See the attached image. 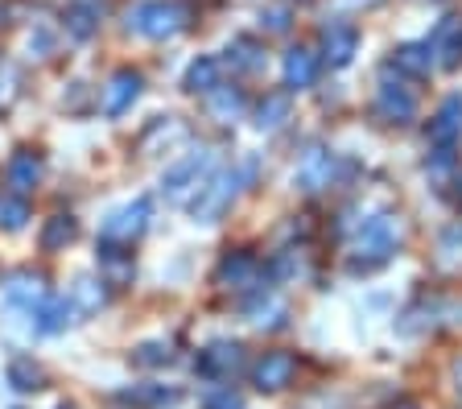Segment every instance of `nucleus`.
I'll return each instance as SVG.
<instances>
[{
  "label": "nucleus",
  "mask_w": 462,
  "mask_h": 409,
  "mask_svg": "<svg viewBox=\"0 0 462 409\" xmlns=\"http://www.w3.org/2000/svg\"><path fill=\"white\" fill-rule=\"evenodd\" d=\"M396 409H417V405H396Z\"/></svg>",
  "instance_id": "nucleus-37"
},
{
  "label": "nucleus",
  "mask_w": 462,
  "mask_h": 409,
  "mask_svg": "<svg viewBox=\"0 0 462 409\" xmlns=\"http://www.w3.org/2000/svg\"><path fill=\"white\" fill-rule=\"evenodd\" d=\"M260 277H264V265L252 253H227L219 261V269H215V285L227 293H256Z\"/></svg>",
  "instance_id": "nucleus-6"
},
{
  "label": "nucleus",
  "mask_w": 462,
  "mask_h": 409,
  "mask_svg": "<svg viewBox=\"0 0 462 409\" xmlns=\"http://www.w3.org/2000/svg\"><path fill=\"white\" fill-rule=\"evenodd\" d=\"M433 59H438V67L454 70L462 67V21L458 17H446L442 25H438V33H433Z\"/></svg>",
  "instance_id": "nucleus-14"
},
{
  "label": "nucleus",
  "mask_w": 462,
  "mask_h": 409,
  "mask_svg": "<svg viewBox=\"0 0 462 409\" xmlns=\"http://www.w3.org/2000/svg\"><path fill=\"white\" fill-rule=\"evenodd\" d=\"M5 380L17 393H38V389H46V368L33 356H13L9 368H5Z\"/></svg>",
  "instance_id": "nucleus-22"
},
{
  "label": "nucleus",
  "mask_w": 462,
  "mask_h": 409,
  "mask_svg": "<svg viewBox=\"0 0 462 409\" xmlns=\"http://www.w3.org/2000/svg\"><path fill=\"white\" fill-rule=\"evenodd\" d=\"M144 88V79L136 75V70H116L112 79H107V88H104V116H125L128 107L136 104V96H141Z\"/></svg>",
  "instance_id": "nucleus-11"
},
{
  "label": "nucleus",
  "mask_w": 462,
  "mask_h": 409,
  "mask_svg": "<svg viewBox=\"0 0 462 409\" xmlns=\"http://www.w3.org/2000/svg\"><path fill=\"white\" fill-rule=\"evenodd\" d=\"M375 107L384 112L393 125H409V120L417 116V96L409 88H401V83H393V75H380V91H375Z\"/></svg>",
  "instance_id": "nucleus-8"
},
{
  "label": "nucleus",
  "mask_w": 462,
  "mask_h": 409,
  "mask_svg": "<svg viewBox=\"0 0 462 409\" xmlns=\"http://www.w3.org/2000/svg\"><path fill=\"white\" fill-rule=\"evenodd\" d=\"M281 319H285V302L264 293V285H260L248 302V322H256V327H281Z\"/></svg>",
  "instance_id": "nucleus-27"
},
{
  "label": "nucleus",
  "mask_w": 462,
  "mask_h": 409,
  "mask_svg": "<svg viewBox=\"0 0 462 409\" xmlns=\"http://www.w3.org/2000/svg\"><path fill=\"white\" fill-rule=\"evenodd\" d=\"M289 112H293L289 91H273V96H264L260 99V107H256V128L260 133H277V128L289 120Z\"/></svg>",
  "instance_id": "nucleus-26"
},
{
  "label": "nucleus",
  "mask_w": 462,
  "mask_h": 409,
  "mask_svg": "<svg viewBox=\"0 0 462 409\" xmlns=\"http://www.w3.org/2000/svg\"><path fill=\"white\" fill-rule=\"evenodd\" d=\"M17 99H21V70L17 62L0 59V112H9Z\"/></svg>",
  "instance_id": "nucleus-29"
},
{
  "label": "nucleus",
  "mask_w": 462,
  "mask_h": 409,
  "mask_svg": "<svg viewBox=\"0 0 462 409\" xmlns=\"http://www.w3.org/2000/svg\"><path fill=\"white\" fill-rule=\"evenodd\" d=\"M75 302L70 298H46V302L38 306V331L46 335H58V331H67V327H75Z\"/></svg>",
  "instance_id": "nucleus-24"
},
{
  "label": "nucleus",
  "mask_w": 462,
  "mask_h": 409,
  "mask_svg": "<svg viewBox=\"0 0 462 409\" xmlns=\"http://www.w3.org/2000/svg\"><path fill=\"white\" fill-rule=\"evenodd\" d=\"M128 25L149 42H170L186 30V9L173 0H149V5H136L128 13Z\"/></svg>",
  "instance_id": "nucleus-4"
},
{
  "label": "nucleus",
  "mask_w": 462,
  "mask_h": 409,
  "mask_svg": "<svg viewBox=\"0 0 462 409\" xmlns=\"http://www.w3.org/2000/svg\"><path fill=\"white\" fill-rule=\"evenodd\" d=\"M173 360V351H170V343H141V348L133 351V364H141V368H157V364H170Z\"/></svg>",
  "instance_id": "nucleus-32"
},
{
  "label": "nucleus",
  "mask_w": 462,
  "mask_h": 409,
  "mask_svg": "<svg viewBox=\"0 0 462 409\" xmlns=\"http://www.w3.org/2000/svg\"><path fill=\"white\" fill-rule=\"evenodd\" d=\"M396 244H401V224L393 215H372L364 228H359V240H356V253H351V269L356 273H372L380 265L393 261Z\"/></svg>",
  "instance_id": "nucleus-1"
},
{
  "label": "nucleus",
  "mask_w": 462,
  "mask_h": 409,
  "mask_svg": "<svg viewBox=\"0 0 462 409\" xmlns=\"http://www.w3.org/2000/svg\"><path fill=\"white\" fill-rule=\"evenodd\" d=\"M260 25L269 33H285L289 30V9H269L264 17H260Z\"/></svg>",
  "instance_id": "nucleus-34"
},
{
  "label": "nucleus",
  "mask_w": 462,
  "mask_h": 409,
  "mask_svg": "<svg viewBox=\"0 0 462 409\" xmlns=\"http://www.w3.org/2000/svg\"><path fill=\"white\" fill-rule=\"evenodd\" d=\"M240 191H244V174H240L236 166L211 170V178L202 182V191L194 195V203H190L194 224H219L223 215H227L231 207H236Z\"/></svg>",
  "instance_id": "nucleus-2"
},
{
  "label": "nucleus",
  "mask_w": 462,
  "mask_h": 409,
  "mask_svg": "<svg viewBox=\"0 0 462 409\" xmlns=\"http://www.w3.org/2000/svg\"><path fill=\"white\" fill-rule=\"evenodd\" d=\"M149 219H153V203H149V199H133V203L116 207V211L107 215L104 228H99V240L133 244V240H141V236H144Z\"/></svg>",
  "instance_id": "nucleus-5"
},
{
  "label": "nucleus",
  "mask_w": 462,
  "mask_h": 409,
  "mask_svg": "<svg viewBox=\"0 0 462 409\" xmlns=\"http://www.w3.org/2000/svg\"><path fill=\"white\" fill-rule=\"evenodd\" d=\"M42 182V157L33 153V149H17L9 162V186H13V195L25 199L29 191H38Z\"/></svg>",
  "instance_id": "nucleus-15"
},
{
  "label": "nucleus",
  "mask_w": 462,
  "mask_h": 409,
  "mask_svg": "<svg viewBox=\"0 0 462 409\" xmlns=\"http://www.w3.org/2000/svg\"><path fill=\"white\" fill-rule=\"evenodd\" d=\"M393 67L404 70V75H413V79H425L433 67H438V59H433L430 42H404V46L393 50Z\"/></svg>",
  "instance_id": "nucleus-16"
},
{
  "label": "nucleus",
  "mask_w": 462,
  "mask_h": 409,
  "mask_svg": "<svg viewBox=\"0 0 462 409\" xmlns=\"http://www.w3.org/2000/svg\"><path fill=\"white\" fill-rule=\"evenodd\" d=\"M223 62L211 59V54H199V59L186 67V79H182V88L194 91V96H207V91H215L223 83Z\"/></svg>",
  "instance_id": "nucleus-21"
},
{
  "label": "nucleus",
  "mask_w": 462,
  "mask_h": 409,
  "mask_svg": "<svg viewBox=\"0 0 462 409\" xmlns=\"http://www.w3.org/2000/svg\"><path fill=\"white\" fill-rule=\"evenodd\" d=\"M29 219V203L21 195H9V199H0V228L5 232H21Z\"/></svg>",
  "instance_id": "nucleus-30"
},
{
  "label": "nucleus",
  "mask_w": 462,
  "mask_h": 409,
  "mask_svg": "<svg viewBox=\"0 0 462 409\" xmlns=\"http://www.w3.org/2000/svg\"><path fill=\"white\" fill-rule=\"evenodd\" d=\"M70 302H75L79 314H99L107 306V277H91V273L75 277V285H70Z\"/></svg>",
  "instance_id": "nucleus-17"
},
{
  "label": "nucleus",
  "mask_w": 462,
  "mask_h": 409,
  "mask_svg": "<svg viewBox=\"0 0 462 409\" xmlns=\"http://www.w3.org/2000/svg\"><path fill=\"white\" fill-rule=\"evenodd\" d=\"M99 30V9L96 5H70L67 9V33L75 42H87Z\"/></svg>",
  "instance_id": "nucleus-28"
},
{
  "label": "nucleus",
  "mask_w": 462,
  "mask_h": 409,
  "mask_svg": "<svg viewBox=\"0 0 462 409\" xmlns=\"http://www.w3.org/2000/svg\"><path fill=\"white\" fill-rule=\"evenodd\" d=\"M454 203L462 207V170H458V174H454Z\"/></svg>",
  "instance_id": "nucleus-35"
},
{
  "label": "nucleus",
  "mask_w": 462,
  "mask_h": 409,
  "mask_svg": "<svg viewBox=\"0 0 462 409\" xmlns=\"http://www.w3.org/2000/svg\"><path fill=\"white\" fill-rule=\"evenodd\" d=\"M240 368H244V348L231 339H215L211 348L199 356V372L211 380H231Z\"/></svg>",
  "instance_id": "nucleus-9"
},
{
  "label": "nucleus",
  "mask_w": 462,
  "mask_h": 409,
  "mask_svg": "<svg viewBox=\"0 0 462 409\" xmlns=\"http://www.w3.org/2000/svg\"><path fill=\"white\" fill-rule=\"evenodd\" d=\"M458 136H462V99H446V104L438 107V116L430 120V141L454 149Z\"/></svg>",
  "instance_id": "nucleus-19"
},
{
  "label": "nucleus",
  "mask_w": 462,
  "mask_h": 409,
  "mask_svg": "<svg viewBox=\"0 0 462 409\" xmlns=\"http://www.w3.org/2000/svg\"><path fill=\"white\" fill-rule=\"evenodd\" d=\"M5 298L17 306H42L46 302V277L42 273H13L9 282H5Z\"/></svg>",
  "instance_id": "nucleus-18"
},
{
  "label": "nucleus",
  "mask_w": 462,
  "mask_h": 409,
  "mask_svg": "<svg viewBox=\"0 0 462 409\" xmlns=\"http://www.w3.org/2000/svg\"><path fill=\"white\" fill-rule=\"evenodd\" d=\"M281 79H285L289 91L314 88V79H318V54H314V50H306V46H293L285 54V62H281Z\"/></svg>",
  "instance_id": "nucleus-13"
},
{
  "label": "nucleus",
  "mask_w": 462,
  "mask_h": 409,
  "mask_svg": "<svg viewBox=\"0 0 462 409\" xmlns=\"http://www.w3.org/2000/svg\"><path fill=\"white\" fill-rule=\"evenodd\" d=\"M207 112H211V120H219V125H236V120L244 116V91L219 83L215 91H207Z\"/></svg>",
  "instance_id": "nucleus-23"
},
{
  "label": "nucleus",
  "mask_w": 462,
  "mask_h": 409,
  "mask_svg": "<svg viewBox=\"0 0 462 409\" xmlns=\"http://www.w3.org/2000/svg\"><path fill=\"white\" fill-rule=\"evenodd\" d=\"M454 380H458V393H462V360H458V368H454Z\"/></svg>",
  "instance_id": "nucleus-36"
},
{
  "label": "nucleus",
  "mask_w": 462,
  "mask_h": 409,
  "mask_svg": "<svg viewBox=\"0 0 462 409\" xmlns=\"http://www.w3.org/2000/svg\"><path fill=\"white\" fill-rule=\"evenodd\" d=\"M298 380V356L293 351H264L256 364H252V385L260 393H281Z\"/></svg>",
  "instance_id": "nucleus-7"
},
{
  "label": "nucleus",
  "mask_w": 462,
  "mask_h": 409,
  "mask_svg": "<svg viewBox=\"0 0 462 409\" xmlns=\"http://www.w3.org/2000/svg\"><path fill=\"white\" fill-rule=\"evenodd\" d=\"M231 62H236V67L240 70H256V67H264V50L256 46V42H248V38H236L231 42Z\"/></svg>",
  "instance_id": "nucleus-31"
},
{
  "label": "nucleus",
  "mask_w": 462,
  "mask_h": 409,
  "mask_svg": "<svg viewBox=\"0 0 462 409\" xmlns=\"http://www.w3.org/2000/svg\"><path fill=\"white\" fill-rule=\"evenodd\" d=\"M335 170H338V162L330 149H310L298 162V186L306 195H318V191H327L335 182Z\"/></svg>",
  "instance_id": "nucleus-10"
},
{
  "label": "nucleus",
  "mask_w": 462,
  "mask_h": 409,
  "mask_svg": "<svg viewBox=\"0 0 462 409\" xmlns=\"http://www.w3.org/2000/svg\"><path fill=\"white\" fill-rule=\"evenodd\" d=\"M58 409H75V405H58Z\"/></svg>",
  "instance_id": "nucleus-38"
},
{
  "label": "nucleus",
  "mask_w": 462,
  "mask_h": 409,
  "mask_svg": "<svg viewBox=\"0 0 462 409\" xmlns=\"http://www.w3.org/2000/svg\"><path fill=\"white\" fill-rule=\"evenodd\" d=\"M186 141V125L178 116H157L153 125H149V133L141 136V153H157V145H165V153H170L173 145H182Z\"/></svg>",
  "instance_id": "nucleus-20"
},
{
  "label": "nucleus",
  "mask_w": 462,
  "mask_h": 409,
  "mask_svg": "<svg viewBox=\"0 0 462 409\" xmlns=\"http://www.w3.org/2000/svg\"><path fill=\"white\" fill-rule=\"evenodd\" d=\"M211 170H215V153H211V149H194V153H186L182 162H173V166L162 174L165 199H170L173 207H190L194 195L202 191V182L211 178Z\"/></svg>",
  "instance_id": "nucleus-3"
},
{
  "label": "nucleus",
  "mask_w": 462,
  "mask_h": 409,
  "mask_svg": "<svg viewBox=\"0 0 462 409\" xmlns=\"http://www.w3.org/2000/svg\"><path fill=\"white\" fill-rule=\"evenodd\" d=\"M202 409H244V397L231 385H223V389H215L211 397H207V405Z\"/></svg>",
  "instance_id": "nucleus-33"
},
{
  "label": "nucleus",
  "mask_w": 462,
  "mask_h": 409,
  "mask_svg": "<svg viewBox=\"0 0 462 409\" xmlns=\"http://www.w3.org/2000/svg\"><path fill=\"white\" fill-rule=\"evenodd\" d=\"M79 240V219L75 215H50L42 228V253H62L67 244Z\"/></svg>",
  "instance_id": "nucleus-25"
},
{
  "label": "nucleus",
  "mask_w": 462,
  "mask_h": 409,
  "mask_svg": "<svg viewBox=\"0 0 462 409\" xmlns=\"http://www.w3.org/2000/svg\"><path fill=\"white\" fill-rule=\"evenodd\" d=\"M359 50V33L356 25H343V21H330L327 30H322V59L330 67H346V62L356 59Z\"/></svg>",
  "instance_id": "nucleus-12"
}]
</instances>
